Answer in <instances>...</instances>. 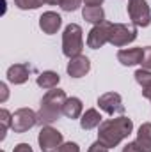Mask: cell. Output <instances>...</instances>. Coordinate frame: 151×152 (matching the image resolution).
I'll return each mask as SVG.
<instances>
[{"instance_id":"obj_23","label":"cell","mask_w":151,"mask_h":152,"mask_svg":"<svg viewBox=\"0 0 151 152\" xmlns=\"http://www.w3.org/2000/svg\"><path fill=\"white\" fill-rule=\"evenodd\" d=\"M141 66H142V69L151 71V46H146V48H144V55H142Z\"/></svg>"},{"instance_id":"obj_29","label":"cell","mask_w":151,"mask_h":152,"mask_svg":"<svg viewBox=\"0 0 151 152\" xmlns=\"http://www.w3.org/2000/svg\"><path fill=\"white\" fill-rule=\"evenodd\" d=\"M84 2H85V5H91V7H96V5L103 4V0H84Z\"/></svg>"},{"instance_id":"obj_11","label":"cell","mask_w":151,"mask_h":152,"mask_svg":"<svg viewBox=\"0 0 151 152\" xmlns=\"http://www.w3.org/2000/svg\"><path fill=\"white\" fill-rule=\"evenodd\" d=\"M61 25H62V18L57 12H53V11H46L39 18V28L44 34H48V36L57 34V30L61 28Z\"/></svg>"},{"instance_id":"obj_26","label":"cell","mask_w":151,"mask_h":152,"mask_svg":"<svg viewBox=\"0 0 151 152\" xmlns=\"http://www.w3.org/2000/svg\"><path fill=\"white\" fill-rule=\"evenodd\" d=\"M87 152H109V149H107L105 145H101L100 142H94V143L89 147V151Z\"/></svg>"},{"instance_id":"obj_15","label":"cell","mask_w":151,"mask_h":152,"mask_svg":"<svg viewBox=\"0 0 151 152\" xmlns=\"http://www.w3.org/2000/svg\"><path fill=\"white\" fill-rule=\"evenodd\" d=\"M84 112V104L78 97H68L66 103H64V108H62V115H66L68 118H80Z\"/></svg>"},{"instance_id":"obj_27","label":"cell","mask_w":151,"mask_h":152,"mask_svg":"<svg viewBox=\"0 0 151 152\" xmlns=\"http://www.w3.org/2000/svg\"><path fill=\"white\" fill-rule=\"evenodd\" d=\"M0 92H2V96H0V103H5L7 97H9V90H7V85H5V83H0Z\"/></svg>"},{"instance_id":"obj_16","label":"cell","mask_w":151,"mask_h":152,"mask_svg":"<svg viewBox=\"0 0 151 152\" xmlns=\"http://www.w3.org/2000/svg\"><path fill=\"white\" fill-rule=\"evenodd\" d=\"M82 16L85 21L93 23V25H100L105 21V11L101 9V5H96V7H91V5H85L82 9Z\"/></svg>"},{"instance_id":"obj_1","label":"cell","mask_w":151,"mask_h":152,"mask_svg":"<svg viewBox=\"0 0 151 152\" xmlns=\"http://www.w3.org/2000/svg\"><path fill=\"white\" fill-rule=\"evenodd\" d=\"M133 131V122L132 118L124 117V115H119L115 118H109V120H103L100 124V129H98V142L101 145H105L107 149H114L117 147L124 138H128Z\"/></svg>"},{"instance_id":"obj_9","label":"cell","mask_w":151,"mask_h":152,"mask_svg":"<svg viewBox=\"0 0 151 152\" xmlns=\"http://www.w3.org/2000/svg\"><path fill=\"white\" fill-rule=\"evenodd\" d=\"M98 106L109 115H123L124 113V104L123 99L117 92H107L98 97Z\"/></svg>"},{"instance_id":"obj_10","label":"cell","mask_w":151,"mask_h":152,"mask_svg":"<svg viewBox=\"0 0 151 152\" xmlns=\"http://www.w3.org/2000/svg\"><path fill=\"white\" fill-rule=\"evenodd\" d=\"M66 71H68V75L71 78H82V76H85L91 71V60L85 55L73 57V58H70Z\"/></svg>"},{"instance_id":"obj_31","label":"cell","mask_w":151,"mask_h":152,"mask_svg":"<svg viewBox=\"0 0 151 152\" xmlns=\"http://www.w3.org/2000/svg\"><path fill=\"white\" fill-rule=\"evenodd\" d=\"M44 4H48V5H57V4H61V0H44Z\"/></svg>"},{"instance_id":"obj_8","label":"cell","mask_w":151,"mask_h":152,"mask_svg":"<svg viewBox=\"0 0 151 152\" xmlns=\"http://www.w3.org/2000/svg\"><path fill=\"white\" fill-rule=\"evenodd\" d=\"M110 21H103L100 25H94L91 30H89V36H87V46L91 50H100L103 44L109 42V34H110Z\"/></svg>"},{"instance_id":"obj_30","label":"cell","mask_w":151,"mask_h":152,"mask_svg":"<svg viewBox=\"0 0 151 152\" xmlns=\"http://www.w3.org/2000/svg\"><path fill=\"white\" fill-rule=\"evenodd\" d=\"M142 96H144L146 99H150V101H151V85H150V87H146V88H142Z\"/></svg>"},{"instance_id":"obj_14","label":"cell","mask_w":151,"mask_h":152,"mask_svg":"<svg viewBox=\"0 0 151 152\" xmlns=\"http://www.w3.org/2000/svg\"><path fill=\"white\" fill-rule=\"evenodd\" d=\"M101 122H103V120H101V115H100V112H98L96 108L85 110V113H82V117H80V127H82L84 131L94 129V127H98Z\"/></svg>"},{"instance_id":"obj_24","label":"cell","mask_w":151,"mask_h":152,"mask_svg":"<svg viewBox=\"0 0 151 152\" xmlns=\"http://www.w3.org/2000/svg\"><path fill=\"white\" fill-rule=\"evenodd\" d=\"M59 152H80V147H78V143H75V142H66V143L61 145Z\"/></svg>"},{"instance_id":"obj_18","label":"cell","mask_w":151,"mask_h":152,"mask_svg":"<svg viewBox=\"0 0 151 152\" xmlns=\"http://www.w3.org/2000/svg\"><path fill=\"white\" fill-rule=\"evenodd\" d=\"M61 81V76L57 75L55 71H43L41 75L38 76V85L44 90H52V88H57Z\"/></svg>"},{"instance_id":"obj_21","label":"cell","mask_w":151,"mask_h":152,"mask_svg":"<svg viewBox=\"0 0 151 152\" xmlns=\"http://www.w3.org/2000/svg\"><path fill=\"white\" fill-rule=\"evenodd\" d=\"M44 4V0H14V5L21 11H29V9H39Z\"/></svg>"},{"instance_id":"obj_6","label":"cell","mask_w":151,"mask_h":152,"mask_svg":"<svg viewBox=\"0 0 151 152\" xmlns=\"http://www.w3.org/2000/svg\"><path fill=\"white\" fill-rule=\"evenodd\" d=\"M128 16L135 27H148L151 23V9L146 0H130Z\"/></svg>"},{"instance_id":"obj_12","label":"cell","mask_w":151,"mask_h":152,"mask_svg":"<svg viewBox=\"0 0 151 152\" xmlns=\"http://www.w3.org/2000/svg\"><path fill=\"white\" fill-rule=\"evenodd\" d=\"M32 73V67L29 64H14L7 69V80L13 85H23L29 81V76Z\"/></svg>"},{"instance_id":"obj_28","label":"cell","mask_w":151,"mask_h":152,"mask_svg":"<svg viewBox=\"0 0 151 152\" xmlns=\"http://www.w3.org/2000/svg\"><path fill=\"white\" fill-rule=\"evenodd\" d=\"M13 152H34V151H32V147L29 143H18Z\"/></svg>"},{"instance_id":"obj_2","label":"cell","mask_w":151,"mask_h":152,"mask_svg":"<svg viewBox=\"0 0 151 152\" xmlns=\"http://www.w3.org/2000/svg\"><path fill=\"white\" fill-rule=\"evenodd\" d=\"M66 99H68L66 92L61 90V88H52V90H48L43 96L41 106L38 110V124L41 127L43 126H50V124H53L55 120L61 118Z\"/></svg>"},{"instance_id":"obj_22","label":"cell","mask_w":151,"mask_h":152,"mask_svg":"<svg viewBox=\"0 0 151 152\" xmlns=\"http://www.w3.org/2000/svg\"><path fill=\"white\" fill-rule=\"evenodd\" d=\"M80 4H82V0H61V9L62 11H66V12H73L76 11L78 7H80Z\"/></svg>"},{"instance_id":"obj_17","label":"cell","mask_w":151,"mask_h":152,"mask_svg":"<svg viewBox=\"0 0 151 152\" xmlns=\"http://www.w3.org/2000/svg\"><path fill=\"white\" fill-rule=\"evenodd\" d=\"M137 145L142 149V152H151V122H144L139 127L137 133Z\"/></svg>"},{"instance_id":"obj_3","label":"cell","mask_w":151,"mask_h":152,"mask_svg":"<svg viewBox=\"0 0 151 152\" xmlns=\"http://www.w3.org/2000/svg\"><path fill=\"white\" fill-rule=\"evenodd\" d=\"M82 34H84L82 27L76 25V23H70L64 28V34H62V53L68 58L82 55V50H84V36Z\"/></svg>"},{"instance_id":"obj_4","label":"cell","mask_w":151,"mask_h":152,"mask_svg":"<svg viewBox=\"0 0 151 152\" xmlns=\"http://www.w3.org/2000/svg\"><path fill=\"white\" fill-rule=\"evenodd\" d=\"M137 39V27L135 25H124V23H112L110 25V34H109V42L121 48Z\"/></svg>"},{"instance_id":"obj_19","label":"cell","mask_w":151,"mask_h":152,"mask_svg":"<svg viewBox=\"0 0 151 152\" xmlns=\"http://www.w3.org/2000/svg\"><path fill=\"white\" fill-rule=\"evenodd\" d=\"M11 126H13V113L9 110L2 108L0 110V140L5 138V133H7V129Z\"/></svg>"},{"instance_id":"obj_13","label":"cell","mask_w":151,"mask_h":152,"mask_svg":"<svg viewBox=\"0 0 151 152\" xmlns=\"http://www.w3.org/2000/svg\"><path fill=\"white\" fill-rule=\"evenodd\" d=\"M144 48H128V50H119L117 51V60L123 66H137L142 62Z\"/></svg>"},{"instance_id":"obj_25","label":"cell","mask_w":151,"mask_h":152,"mask_svg":"<svg viewBox=\"0 0 151 152\" xmlns=\"http://www.w3.org/2000/svg\"><path fill=\"white\" fill-rule=\"evenodd\" d=\"M123 152H142V149L137 145V142H128V143L123 147Z\"/></svg>"},{"instance_id":"obj_7","label":"cell","mask_w":151,"mask_h":152,"mask_svg":"<svg viewBox=\"0 0 151 152\" xmlns=\"http://www.w3.org/2000/svg\"><path fill=\"white\" fill-rule=\"evenodd\" d=\"M38 124V113L30 108H20L13 113V126L11 129L14 133H27Z\"/></svg>"},{"instance_id":"obj_20","label":"cell","mask_w":151,"mask_h":152,"mask_svg":"<svg viewBox=\"0 0 151 152\" xmlns=\"http://www.w3.org/2000/svg\"><path fill=\"white\" fill-rule=\"evenodd\" d=\"M133 76H135V81H137L142 88H146V87L151 85V71H148V69H137Z\"/></svg>"},{"instance_id":"obj_5","label":"cell","mask_w":151,"mask_h":152,"mask_svg":"<svg viewBox=\"0 0 151 152\" xmlns=\"http://www.w3.org/2000/svg\"><path fill=\"white\" fill-rule=\"evenodd\" d=\"M62 140H64L62 133L57 131L52 126H43L38 136V143H39L41 152H59L61 145L64 143Z\"/></svg>"}]
</instances>
